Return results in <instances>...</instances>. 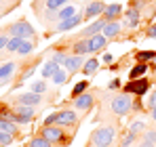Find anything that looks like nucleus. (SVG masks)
I'll use <instances>...</instances> for the list:
<instances>
[{
    "instance_id": "obj_1",
    "label": "nucleus",
    "mask_w": 156,
    "mask_h": 147,
    "mask_svg": "<svg viewBox=\"0 0 156 147\" xmlns=\"http://www.w3.org/2000/svg\"><path fill=\"white\" fill-rule=\"evenodd\" d=\"M116 139V128L114 126H99L91 132V139H89V145L95 147H110Z\"/></svg>"
},
{
    "instance_id": "obj_2",
    "label": "nucleus",
    "mask_w": 156,
    "mask_h": 147,
    "mask_svg": "<svg viewBox=\"0 0 156 147\" xmlns=\"http://www.w3.org/2000/svg\"><path fill=\"white\" fill-rule=\"evenodd\" d=\"M110 107H112V111H114L116 116H125V114L131 111V97L129 95H118V97L112 99Z\"/></svg>"
},
{
    "instance_id": "obj_3",
    "label": "nucleus",
    "mask_w": 156,
    "mask_h": 147,
    "mask_svg": "<svg viewBox=\"0 0 156 147\" xmlns=\"http://www.w3.org/2000/svg\"><path fill=\"white\" fill-rule=\"evenodd\" d=\"M9 32L13 34V38L17 36V38H23V40H26L27 36H34V27L27 23V21H17V23H13L9 27Z\"/></svg>"
},
{
    "instance_id": "obj_4",
    "label": "nucleus",
    "mask_w": 156,
    "mask_h": 147,
    "mask_svg": "<svg viewBox=\"0 0 156 147\" xmlns=\"http://www.w3.org/2000/svg\"><path fill=\"white\" fill-rule=\"evenodd\" d=\"M32 116H34V107H27V105H15V109H13V118H15V122H32Z\"/></svg>"
},
{
    "instance_id": "obj_5",
    "label": "nucleus",
    "mask_w": 156,
    "mask_h": 147,
    "mask_svg": "<svg viewBox=\"0 0 156 147\" xmlns=\"http://www.w3.org/2000/svg\"><path fill=\"white\" fill-rule=\"evenodd\" d=\"M40 135H42L44 139H49L51 143H61V141H63V137H66L61 126H44Z\"/></svg>"
},
{
    "instance_id": "obj_6",
    "label": "nucleus",
    "mask_w": 156,
    "mask_h": 147,
    "mask_svg": "<svg viewBox=\"0 0 156 147\" xmlns=\"http://www.w3.org/2000/svg\"><path fill=\"white\" fill-rule=\"evenodd\" d=\"M76 120L78 118L72 109H63V111L55 114V124H59V126H76Z\"/></svg>"
},
{
    "instance_id": "obj_7",
    "label": "nucleus",
    "mask_w": 156,
    "mask_h": 147,
    "mask_svg": "<svg viewBox=\"0 0 156 147\" xmlns=\"http://www.w3.org/2000/svg\"><path fill=\"white\" fill-rule=\"evenodd\" d=\"M105 23H108L105 19H97V21H93L91 25H87V27L82 29V34H80V36H82V38H93V36H97L99 32H104Z\"/></svg>"
},
{
    "instance_id": "obj_8",
    "label": "nucleus",
    "mask_w": 156,
    "mask_h": 147,
    "mask_svg": "<svg viewBox=\"0 0 156 147\" xmlns=\"http://www.w3.org/2000/svg\"><path fill=\"white\" fill-rule=\"evenodd\" d=\"M93 95H89V93H84V95H80V97H76V101H74V107H76L78 111H89L91 107H93Z\"/></svg>"
},
{
    "instance_id": "obj_9",
    "label": "nucleus",
    "mask_w": 156,
    "mask_h": 147,
    "mask_svg": "<svg viewBox=\"0 0 156 147\" xmlns=\"http://www.w3.org/2000/svg\"><path fill=\"white\" fill-rule=\"evenodd\" d=\"M42 101V97L40 95H36V93H26V95H19L17 97V105H27V107H34V105H38Z\"/></svg>"
},
{
    "instance_id": "obj_10",
    "label": "nucleus",
    "mask_w": 156,
    "mask_h": 147,
    "mask_svg": "<svg viewBox=\"0 0 156 147\" xmlns=\"http://www.w3.org/2000/svg\"><path fill=\"white\" fill-rule=\"evenodd\" d=\"M148 80H131V84L127 86V93H135V95H144L148 91Z\"/></svg>"
},
{
    "instance_id": "obj_11",
    "label": "nucleus",
    "mask_w": 156,
    "mask_h": 147,
    "mask_svg": "<svg viewBox=\"0 0 156 147\" xmlns=\"http://www.w3.org/2000/svg\"><path fill=\"white\" fill-rule=\"evenodd\" d=\"M82 21V15H74V17H70V19H66V21H59L57 25V29L59 32H66V29H72V27H76L78 23Z\"/></svg>"
},
{
    "instance_id": "obj_12",
    "label": "nucleus",
    "mask_w": 156,
    "mask_h": 147,
    "mask_svg": "<svg viewBox=\"0 0 156 147\" xmlns=\"http://www.w3.org/2000/svg\"><path fill=\"white\" fill-rule=\"evenodd\" d=\"M105 42H108V38H105L104 34L99 36H93V38H89V44H91V53H97V50H101L105 46Z\"/></svg>"
},
{
    "instance_id": "obj_13",
    "label": "nucleus",
    "mask_w": 156,
    "mask_h": 147,
    "mask_svg": "<svg viewBox=\"0 0 156 147\" xmlns=\"http://www.w3.org/2000/svg\"><path fill=\"white\" fill-rule=\"evenodd\" d=\"M104 11H105V4L97 0V2H91V4L87 6V13H84V15H87V17H95V15L104 13Z\"/></svg>"
},
{
    "instance_id": "obj_14",
    "label": "nucleus",
    "mask_w": 156,
    "mask_h": 147,
    "mask_svg": "<svg viewBox=\"0 0 156 147\" xmlns=\"http://www.w3.org/2000/svg\"><path fill=\"white\" fill-rule=\"evenodd\" d=\"M118 32H120V23H118V21H108L101 34H104L105 38H114V36H116Z\"/></svg>"
},
{
    "instance_id": "obj_15",
    "label": "nucleus",
    "mask_w": 156,
    "mask_h": 147,
    "mask_svg": "<svg viewBox=\"0 0 156 147\" xmlns=\"http://www.w3.org/2000/svg\"><path fill=\"white\" fill-rule=\"evenodd\" d=\"M74 53L76 55H84V53H91V44H89V38H82L74 44Z\"/></svg>"
},
{
    "instance_id": "obj_16",
    "label": "nucleus",
    "mask_w": 156,
    "mask_h": 147,
    "mask_svg": "<svg viewBox=\"0 0 156 147\" xmlns=\"http://www.w3.org/2000/svg\"><path fill=\"white\" fill-rule=\"evenodd\" d=\"M120 11H122V6L116 2V4H110V6H105V19H114V17H118L120 15Z\"/></svg>"
},
{
    "instance_id": "obj_17",
    "label": "nucleus",
    "mask_w": 156,
    "mask_h": 147,
    "mask_svg": "<svg viewBox=\"0 0 156 147\" xmlns=\"http://www.w3.org/2000/svg\"><path fill=\"white\" fill-rule=\"evenodd\" d=\"M80 65H82V57H80V55L70 57V59H68V63H66V67H68L70 72H76V70H80Z\"/></svg>"
},
{
    "instance_id": "obj_18",
    "label": "nucleus",
    "mask_w": 156,
    "mask_h": 147,
    "mask_svg": "<svg viewBox=\"0 0 156 147\" xmlns=\"http://www.w3.org/2000/svg\"><path fill=\"white\" fill-rule=\"evenodd\" d=\"M57 70H59V67H57L55 61H47L44 67H42V76H44V78H53V76L57 74Z\"/></svg>"
},
{
    "instance_id": "obj_19",
    "label": "nucleus",
    "mask_w": 156,
    "mask_h": 147,
    "mask_svg": "<svg viewBox=\"0 0 156 147\" xmlns=\"http://www.w3.org/2000/svg\"><path fill=\"white\" fill-rule=\"evenodd\" d=\"M97 67H99V61H97V59H89V61L84 63V70H82V72L87 74V76H93V74L97 72Z\"/></svg>"
},
{
    "instance_id": "obj_20",
    "label": "nucleus",
    "mask_w": 156,
    "mask_h": 147,
    "mask_svg": "<svg viewBox=\"0 0 156 147\" xmlns=\"http://www.w3.org/2000/svg\"><path fill=\"white\" fill-rule=\"evenodd\" d=\"M137 23H139V13H137L135 9L127 11V25H129V27H137Z\"/></svg>"
},
{
    "instance_id": "obj_21",
    "label": "nucleus",
    "mask_w": 156,
    "mask_h": 147,
    "mask_svg": "<svg viewBox=\"0 0 156 147\" xmlns=\"http://www.w3.org/2000/svg\"><path fill=\"white\" fill-rule=\"evenodd\" d=\"M30 147H53V143L40 135V137H36V139H32V141H30Z\"/></svg>"
},
{
    "instance_id": "obj_22",
    "label": "nucleus",
    "mask_w": 156,
    "mask_h": 147,
    "mask_svg": "<svg viewBox=\"0 0 156 147\" xmlns=\"http://www.w3.org/2000/svg\"><path fill=\"white\" fill-rule=\"evenodd\" d=\"M21 44H23V38H17V36H15V38H11V40H9L6 49H9V50H13V53H17V50L21 49Z\"/></svg>"
},
{
    "instance_id": "obj_23",
    "label": "nucleus",
    "mask_w": 156,
    "mask_h": 147,
    "mask_svg": "<svg viewBox=\"0 0 156 147\" xmlns=\"http://www.w3.org/2000/svg\"><path fill=\"white\" fill-rule=\"evenodd\" d=\"M15 70V63H4L2 67H0V80H4V78H9L11 74Z\"/></svg>"
},
{
    "instance_id": "obj_24",
    "label": "nucleus",
    "mask_w": 156,
    "mask_h": 147,
    "mask_svg": "<svg viewBox=\"0 0 156 147\" xmlns=\"http://www.w3.org/2000/svg\"><path fill=\"white\" fill-rule=\"evenodd\" d=\"M0 130H4V132L13 135L17 128H15V122H9V120H2V118H0Z\"/></svg>"
},
{
    "instance_id": "obj_25",
    "label": "nucleus",
    "mask_w": 156,
    "mask_h": 147,
    "mask_svg": "<svg viewBox=\"0 0 156 147\" xmlns=\"http://www.w3.org/2000/svg\"><path fill=\"white\" fill-rule=\"evenodd\" d=\"M87 86H89V84H87L84 80H82V82H78L76 86H74V91H72L74 99H76V97H80V95H84V93H87Z\"/></svg>"
},
{
    "instance_id": "obj_26",
    "label": "nucleus",
    "mask_w": 156,
    "mask_h": 147,
    "mask_svg": "<svg viewBox=\"0 0 156 147\" xmlns=\"http://www.w3.org/2000/svg\"><path fill=\"white\" fill-rule=\"evenodd\" d=\"M61 21H66V19H70V17H74V9L72 6H66V9H61L59 11V15H57Z\"/></svg>"
},
{
    "instance_id": "obj_27",
    "label": "nucleus",
    "mask_w": 156,
    "mask_h": 147,
    "mask_svg": "<svg viewBox=\"0 0 156 147\" xmlns=\"http://www.w3.org/2000/svg\"><path fill=\"white\" fill-rule=\"evenodd\" d=\"M146 70H148V67H146L144 63H139V65H135V67L131 70V80H135L137 76H144V74H146Z\"/></svg>"
},
{
    "instance_id": "obj_28",
    "label": "nucleus",
    "mask_w": 156,
    "mask_h": 147,
    "mask_svg": "<svg viewBox=\"0 0 156 147\" xmlns=\"http://www.w3.org/2000/svg\"><path fill=\"white\" fill-rule=\"evenodd\" d=\"M141 130H146V124H144V122H133V124L129 126V132H133L135 137H137Z\"/></svg>"
},
{
    "instance_id": "obj_29",
    "label": "nucleus",
    "mask_w": 156,
    "mask_h": 147,
    "mask_svg": "<svg viewBox=\"0 0 156 147\" xmlns=\"http://www.w3.org/2000/svg\"><path fill=\"white\" fill-rule=\"evenodd\" d=\"M66 2H68V0H47V9H49V11H57V9H59L61 4H66Z\"/></svg>"
},
{
    "instance_id": "obj_30",
    "label": "nucleus",
    "mask_w": 156,
    "mask_h": 147,
    "mask_svg": "<svg viewBox=\"0 0 156 147\" xmlns=\"http://www.w3.org/2000/svg\"><path fill=\"white\" fill-rule=\"evenodd\" d=\"M144 141L156 145V130H146V132H144Z\"/></svg>"
},
{
    "instance_id": "obj_31",
    "label": "nucleus",
    "mask_w": 156,
    "mask_h": 147,
    "mask_svg": "<svg viewBox=\"0 0 156 147\" xmlns=\"http://www.w3.org/2000/svg\"><path fill=\"white\" fill-rule=\"evenodd\" d=\"M11 143H13V135L0 130V145H11Z\"/></svg>"
},
{
    "instance_id": "obj_32",
    "label": "nucleus",
    "mask_w": 156,
    "mask_h": 147,
    "mask_svg": "<svg viewBox=\"0 0 156 147\" xmlns=\"http://www.w3.org/2000/svg\"><path fill=\"white\" fill-rule=\"evenodd\" d=\"M53 80H55V84H61V82H66V80H68V74L63 72V70H57V74L53 76Z\"/></svg>"
},
{
    "instance_id": "obj_33",
    "label": "nucleus",
    "mask_w": 156,
    "mask_h": 147,
    "mask_svg": "<svg viewBox=\"0 0 156 147\" xmlns=\"http://www.w3.org/2000/svg\"><path fill=\"white\" fill-rule=\"evenodd\" d=\"M32 49H34V42H26V40H23L21 49L17 50V53H19V55H30V53H32Z\"/></svg>"
},
{
    "instance_id": "obj_34",
    "label": "nucleus",
    "mask_w": 156,
    "mask_h": 147,
    "mask_svg": "<svg viewBox=\"0 0 156 147\" xmlns=\"http://www.w3.org/2000/svg\"><path fill=\"white\" fill-rule=\"evenodd\" d=\"M44 91H47V84H44V82H34V84H32V93L40 95V93H44Z\"/></svg>"
},
{
    "instance_id": "obj_35",
    "label": "nucleus",
    "mask_w": 156,
    "mask_h": 147,
    "mask_svg": "<svg viewBox=\"0 0 156 147\" xmlns=\"http://www.w3.org/2000/svg\"><path fill=\"white\" fill-rule=\"evenodd\" d=\"M156 55H154V50H141L139 53V61L144 63V61H150V59H154Z\"/></svg>"
},
{
    "instance_id": "obj_36",
    "label": "nucleus",
    "mask_w": 156,
    "mask_h": 147,
    "mask_svg": "<svg viewBox=\"0 0 156 147\" xmlns=\"http://www.w3.org/2000/svg\"><path fill=\"white\" fill-rule=\"evenodd\" d=\"M135 139H137V137H135V135H133V132H127V135H125V139H122V141H120V147H129L131 143H133V141H135Z\"/></svg>"
},
{
    "instance_id": "obj_37",
    "label": "nucleus",
    "mask_w": 156,
    "mask_h": 147,
    "mask_svg": "<svg viewBox=\"0 0 156 147\" xmlns=\"http://www.w3.org/2000/svg\"><path fill=\"white\" fill-rule=\"evenodd\" d=\"M68 59H70V57H66L63 53H55L51 61H55V63H63V65H66V63H68Z\"/></svg>"
},
{
    "instance_id": "obj_38",
    "label": "nucleus",
    "mask_w": 156,
    "mask_h": 147,
    "mask_svg": "<svg viewBox=\"0 0 156 147\" xmlns=\"http://www.w3.org/2000/svg\"><path fill=\"white\" fill-rule=\"evenodd\" d=\"M148 107H150V109H156V91H152V95H150V101H148Z\"/></svg>"
},
{
    "instance_id": "obj_39",
    "label": "nucleus",
    "mask_w": 156,
    "mask_h": 147,
    "mask_svg": "<svg viewBox=\"0 0 156 147\" xmlns=\"http://www.w3.org/2000/svg\"><path fill=\"white\" fill-rule=\"evenodd\" d=\"M148 36H150V38H156V23L152 25L150 29H148Z\"/></svg>"
},
{
    "instance_id": "obj_40",
    "label": "nucleus",
    "mask_w": 156,
    "mask_h": 147,
    "mask_svg": "<svg viewBox=\"0 0 156 147\" xmlns=\"http://www.w3.org/2000/svg\"><path fill=\"white\" fill-rule=\"evenodd\" d=\"M118 86H120V82H118V80H112V82H110V86H108V88H112V91H114V88H118Z\"/></svg>"
},
{
    "instance_id": "obj_41",
    "label": "nucleus",
    "mask_w": 156,
    "mask_h": 147,
    "mask_svg": "<svg viewBox=\"0 0 156 147\" xmlns=\"http://www.w3.org/2000/svg\"><path fill=\"white\" fill-rule=\"evenodd\" d=\"M6 44H9V38H6V36H0V49L6 46Z\"/></svg>"
},
{
    "instance_id": "obj_42",
    "label": "nucleus",
    "mask_w": 156,
    "mask_h": 147,
    "mask_svg": "<svg viewBox=\"0 0 156 147\" xmlns=\"http://www.w3.org/2000/svg\"><path fill=\"white\" fill-rule=\"evenodd\" d=\"M139 147H156V145H152V143H146V141H144V143H141Z\"/></svg>"
},
{
    "instance_id": "obj_43",
    "label": "nucleus",
    "mask_w": 156,
    "mask_h": 147,
    "mask_svg": "<svg viewBox=\"0 0 156 147\" xmlns=\"http://www.w3.org/2000/svg\"><path fill=\"white\" fill-rule=\"evenodd\" d=\"M152 120L156 122V109H152Z\"/></svg>"
},
{
    "instance_id": "obj_44",
    "label": "nucleus",
    "mask_w": 156,
    "mask_h": 147,
    "mask_svg": "<svg viewBox=\"0 0 156 147\" xmlns=\"http://www.w3.org/2000/svg\"><path fill=\"white\" fill-rule=\"evenodd\" d=\"M89 147H95V145H89Z\"/></svg>"
},
{
    "instance_id": "obj_45",
    "label": "nucleus",
    "mask_w": 156,
    "mask_h": 147,
    "mask_svg": "<svg viewBox=\"0 0 156 147\" xmlns=\"http://www.w3.org/2000/svg\"><path fill=\"white\" fill-rule=\"evenodd\" d=\"M87 2H89V0H87Z\"/></svg>"
}]
</instances>
